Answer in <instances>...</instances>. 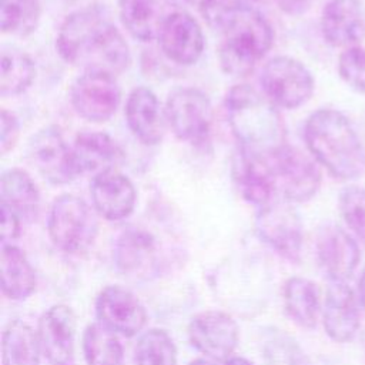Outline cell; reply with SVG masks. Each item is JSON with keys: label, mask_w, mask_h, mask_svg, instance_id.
I'll return each instance as SVG.
<instances>
[{"label": "cell", "mask_w": 365, "mask_h": 365, "mask_svg": "<svg viewBox=\"0 0 365 365\" xmlns=\"http://www.w3.org/2000/svg\"><path fill=\"white\" fill-rule=\"evenodd\" d=\"M154 237L143 228H128L120 234L114 245V264L124 275H140L155 262Z\"/></svg>", "instance_id": "cell-23"}, {"label": "cell", "mask_w": 365, "mask_h": 365, "mask_svg": "<svg viewBox=\"0 0 365 365\" xmlns=\"http://www.w3.org/2000/svg\"><path fill=\"white\" fill-rule=\"evenodd\" d=\"M317 259L328 281H345L355 272L361 252L356 241L341 227L328 224L319 228L315 240Z\"/></svg>", "instance_id": "cell-16"}, {"label": "cell", "mask_w": 365, "mask_h": 365, "mask_svg": "<svg viewBox=\"0 0 365 365\" xmlns=\"http://www.w3.org/2000/svg\"><path fill=\"white\" fill-rule=\"evenodd\" d=\"M124 115L131 133L144 144H158L165 133V108L161 107L158 97L147 87H135L130 91Z\"/></svg>", "instance_id": "cell-19"}, {"label": "cell", "mask_w": 365, "mask_h": 365, "mask_svg": "<svg viewBox=\"0 0 365 365\" xmlns=\"http://www.w3.org/2000/svg\"><path fill=\"white\" fill-rule=\"evenodd\" d=\"M281 11L289 16H301L307 13L314 0H274Z\"/></svg>", "instance_id": "cell-39"}, {"label": "cell", "mask_w": 365, "mask_h": 365, "mask_svg": "<svg viewBox=\"0 0 365 365\" xmlns=\"http://www.w3.org/2000/svg\"><path fill=\"white\" fill-rule=\"evenodd\" d=\"M137 365H178L177 348L167 331L153 328L145 331L135 345Z\"/></svg>", "instance_id": "cell-32"}, {"label": "cell", "mask_w": 365, "mask_h": 365, "mask_svg": "<svg viewBox=\"0 0 365 365\" xmlns=\"http://www.w3.org/2000/svg\"><path fill=\"white\" fill-rule=\"evenodd\" d=\"M56 50L68 64L114 76L130 64V48L121 31L100 7L77 10L66 17L56 36Z\"/></svg>", "instance_id": "cell-1"}, {"label": "cell", "mask_w": 365, "mask_h": 365, "mask_svg": "<svg viewBox=\"0 0 365 365\" xmlns=\"http://www.w3.org/2000/svg\"><path fill=\"white\" fill-rule=\"evenodd\" d=\"M258 237L275 252L298 262L302 250V222L288 201H272L261 207L255 217Z\"/></svg>", "instance_id": "cell-10"}, {"label": "cell", "mask_w": 365, "mask_h": 365, "mask_svg": "<svg viewBox=\"0 0 365 365\" xmlns=\"http://www.w3.org/2000/svg\"><path fill=\"white\" fill-rule=\"evenodd\" d=\"M338 73L352 90L365 93V47L345 48L338 58Z\"/></svg>", "instance_id": "cell-35"}, {"label": "cell", "mask_w": 365, "mask_h": 365, "mask_svg": "<svg viewBox=\"0 0 365 365\" xmlns=\"http://www.w3.org/2000/svg\"><path fill=\"white\" fill-rule=\"evenodd\" d=\"M41 14L38 0H0V29L4 34L29 36Z\"/></svg>", "instance_id": "cell-31"}, {"label": "cell", "mask_w": 365, "mask_h": 365, "mask_svg": "<svg viewBox=\"0 0 365 365\" xmlns=\"http://www.w3.org/2000/svg\"><path fill=\"white\" fill-rule=\"evenodd\" d=\"M339 211L349 230L365 241V188H344L339 194Z\"/></svg>", "instance_id": "cell-34"}, {"label": "cell", "mask_w": 365, "mask_h": 365, "mask_svg": "<svg viewBox=\"0 0 365 365\" xmlns=\"http://www.w3.org/2000/svg\"><path fill=\"white\" fill-rule=\"evenodd\" d=\"M38 335L24 321H10L1 335L3 365H40Z\"/></svg>", "instance_id": "cell-27"}, {"label": "cell", "mask_w": 365, "mask_h": 365, "mask_svg": "<svg viewBox=\"0 0 365 365\" xmlns=\"http://www.w3.org/2000/svg\"><path fill=\"white\" fill-rule=\"evenodd\" d=\"M37 335L50 365H76V315L68 305L56 304L44 311Z\"/></svg>", "instance_id": "cell-14"}, {"label": "cell", "mask_w": 365, "mask_h": 365, "mask_svg": "<svg viewBox=\"0 0 365 365\" xmlns=\"http://www.w3.org/2000/svg\"><path fill=\"white\" fill-rule=\"evenodd\" d=\"M228 125L240 148L268 154L285 144V127L278 107L248 84L231 87L224 100Z\"/></svg>", "instance_id": "cell-3"}, {"label": "cell", "mask_w": 365, "mask_h": 365, "mask_svg": "<svg viewBox=\"0 0 365 365\" xmlns=\"http://www.w3.org/2000/svg\"><path fill=\"white\" fill-rule=\"evenodd\" d=\"M224 365H254V364L242 356H231L227 361H224Z\"/></svg>", "instance_id": "cell-41"}, {"label": "cell", "mask_w": 365, "mask_h": 365, "mask_svg": "<svg viewBox=\"0 0 365 365\" xmlns=\"http://www.w3.org/2000/svg\"><path fill=\"white\" fill-rule=\"evenodd\" d=\"M268 163L275 192L284 201L304 202L311 200L321 187V171L304 151L289 144L262 154Z\"/></svg>", "instance_id": "cell-6"}, {"label": "cell", "mask_w": 365, "mask_h": 365, "mask_svg": "<svg viewBox=\"0 0 365 365\" xmlns=\"http://www.w3.org/2000/svg\"><path fill=\"white\" fill-rule=\"evenodd\" d=\"M165 1L173 4L174 7H184V6L190 4V3H192L194 0H165Z\"/></svg>", "instance_id": "cell-42"}, {"label": "cell", "mask_w": 365, "mask_h": 365, "mask_svg": "<svg viewBox=\"0 0 365 365\" xmlns=\"http://www.w3.org/2000/svg\"><path fill=\"white\" fill-rule=\"evenodd\" d=\"M268 365H312L299 344L284 332H274L264 345Z\"/></svg>", "instance_id": "cell-33"}, {"label": "cell", "mask_w": 365, "mask_h": 365, "mask_svg": "<svg viewBox=\"0 0 365 365\" xmlns=\"http://www.w3.org/2000/svg\"><path fill=\"white\" fill-rule=\"evenodd\" d=\"M20 137V123L17 120V117L3 108L1 110V131H0V153L1 155H6L7 153H10Z\"/></svg>", "instance_id": "cell-37"}, {"label": "cell", "mask_w": 365, "mask_h": 365, "mask_svg": "<svg viewBox=\"0 0 365 365\" xmlns=\"http://www.w3.org/2000/svg\"><path fill=\"white\" fill-rule=\"evenodd\" d=\"M284 307L288 317L302 328L317 327L319 291L315 282L304 277H291L284 284Z\"/></svg>", "instance_id": "cell-26"}, {"label": "cell", "mask_w": 365, "mask_h": 365, "mask_svg": "<svg viewBox=\"0 0 365 365\" xmlns=\"http://www.w3.org/2000/svg\"><path fill=\"white\" fill-rule=\"evenodd\" d=\"M218 33L221 34L220 64L234 77L250 74L274 43V30L268 20L245 3L234 11Z\"/></svg>", "instance_id": "cell-4"}, {"label": "cell", "mask_w": 365, "mask_h": 365, "mask_svg": "<svg viewBox=\"0 0 365 365\" xmlns=\"http://www.w3.org/2000/svg\"><path fill=\"white\" fill-rule=\"evenodd\" d=\"M96 314L104 327L124 336H134L145 327L147 311L127 288L108 285L96 299Z\"/></svg>", "instance_id": "cell-15"}, {"label": "cell", "mask_w": 365, "mask_h": 365, "mask_svg": "<svg viewBox=\"0 0 365 365\" xmlns=\"http://www.w3.org/2000/svg\"><path fill=\"white\" fill-rule=\"evenodd\" d=\"M36 77V66L24 51L9 48L1 51L0 94L3 97L24 93Z\"/></svg>", "instance_id": "cell-30"}, {"label": "cell", "mask_w": 365, "mask_h": 365, "mask_svg": "<svg viewBox=\"0 0 365 365\" xmlns=\"http://www.w3.org/2000/svg\"><path fill=\"white\" fill-rule=\"evenodd\" d=\"M21 218L7 205L1 204V222H0V237L1 245L13 244L14 240L20 237Z\"/></svg>", "instance_id": "cell-38"}, {"label": "cell", "mask_w": 365, "mask_h": 365, "mask_svg": "<svg viewBox=\"0 0 365 365\" xmlns=\"http://www.w3.org/2000/svg\"><path fill=\"white\" fill-rule=\"evenodd\" d=\"M27 154L34 168L54 185L68 184L78 177L71 145L54 125L44 127L31 135Z\"/></svg>", "instance_id": "cell-11"}, {"label": "cell", "mask_w": 365, "mask_h": 365, "mask_svg": "<svg viewBox=\"0 0 365 365\" xmlns=\"http://www.w3.org/2000/svg\"><path fill=\"white\" fill-rule=\"evenodd\" d=\"M1 291L14 301L29 298L36 289V272L26 254L14 244L1 245Z\"/></svg>", "instance_id": "cell-25"}, {"label": "cell", "mask_w": 365, "mask_h": 365, "mask_svg": "<svg viewBox=\"0 0 365 365\" xmlns=\"http://www.w3.org/2000/svg\"><path fill=\"white\" fill-rule=\"evenodd\" d=\"M187 332L191 345L214 361L231 358L240 339L238 327L232 317L217 309L194 315Z\"/></svg>", "instance_id": "cell-12"}, {"label": "cell", "mask_w": 365, "mask_h": 365, "mask_svg": "<svg viewBox=\"0 0 365 365\" xmlns=\"http://www.w3.org/2000/svg\"><path fill=\"white\" fill-rule=\"evenodd\" d=\"M232 180L241 197L258 208L272 202L277 195L268 163L262 154L238 148L232 161Z\"/></svg>", "instance_id": "cell-21"}, {"label": "cell", "mask_w": 365, "mask_h": 365, "mask_svg": "<svg viewBox=\"0 0 365 365\" xmlns=\"http://www.w3.org/2000/svg\"><path fill=\"white\" fill-rule=\"evenodd\" d=\"M90 195L97 214L108 221H121L130 217L137 202L134 184L115 168L93 177Z\"/></svg>", "instance_id": "cell-17"}, {"label": "cell", "mask_w": 365, "mask_h": 365, "mask_svg": "<svg viewBox=\"0 0 365 365\" xmlns=\"http://www.w3.org/2000/svg\"><path fill=\"white\" fill-rule=\"evenodd\" d=\"M322 324L327 335L335 342L344 344L355 338L359 329L358 299L345 281H329L324 301Z\"/></svg>", "instance_id": "cell-18"}, {"label": "cell", "mask_w": 365, "mask_h": 365, "mask_svg": "<svg viewBox=\"0 0 365 365\" xmlns=\"http://www.w3.org/2000/svg\"><path fill=\"white\" fill-rule=\"evenodd\" d=\"M157 40L163 54L180 66L197 63L205 46L200 23L184 10H175L164 17Z\"/></svg>", "instance_id": "cell-13"}, {"label": "cell", "mask_w": 365, "mask_h": 365, "mask_svg": "<svg viewBox=\"0 0 365 365\" xmlns=\"http://www.w3.org/2000/svg\"><path fill=\"white\" fill-rule=\"evenodd\" d=\"M241 4V0H200V13L212 30L220 31Z\"/></svg>", "instance_id": "cell-36"}, {"label": "cell", "mask_w": 365, "mask_h": 365, "mask_svg": "<svg viewBox=\"0 0 365 365\" xmlns=\"http://www.w3.org/2000/svg\"><path fill=\"white\" fill-rule=\"evenodd\" d=\"M81 346L87 365H124L121 342L115 332L100 322L87 325Z\"/></svg>", "instance_id": "cell-29"}, {"label": "cell", "mask_w": 365, "mask_h": 365, "mask_svg": "<svg viewBox=\"0 0 365 365\" xmlns=\"http://www.w3.org/2000/svg\"><path fill=\"white\" fill-rule=\"evenodd\" d=\"M167 124L174 135L192 145H204L211 134L212 107L208 96L194 87L173 90L165 101Z\"/></svg>", "instance_id": "cell-7"}, {"label": "cell", "mask_w": 365, "mask_h": 365, "mask_svg": "<svg viewBox=\"0 0 365 365\" xmlns=\"http://www.w3.org/2000/svg\"><path fill=\"white\" fill-rule=\"evenodd\" d=\"M259 84L262 93L282 108H297L305 104L315 88L311 71L289 56L269 58L261 70Z\"/></svg>", "instance_id": "cell-8"}, {"label": "cell", "mask_w": 365, "mask_h": 365, "mask_svg": "<svg viewBox=\"0 0 365 365\" xmlns=\"http://www.w3.org/2000/svg\"><path fill=\"white\" fill-rule=\"evenodd\" d=\"M70 101L81 118L91 123H104L117 111L121 101V90L114 74L86 70L74 80L70 90Z\"/></svg>", "instance_id": "cell-9"}, {"label": "cell", "mask_w": 365, "mask_h": 365, "mask_svg": "<svg viewBox=\"0 0 365 365\" xmlns=\"http://www.w3.org/2000/svg\"><path fill=\"white\" fill-rule=\"evenodd\" d=\"M358 295H359V302L365 308V269L361 274L359 282H358Z\"/></svg>", "instance_id": "cell-40"}, {"label": "cell", "mask_w": 365, "mask_h": 365, "mask_svg": "<svg viewBox=\"0 0 365 365\" xmlns=\"http://www.w3.org/2000/svg\"><path fill=\"white\" fill-rule=\"evenodd\" d=\"M47 232L58 250L68 254L84 252L94 244L98 232L97 211L78 195L61 194L50 207Z\"/></svg>", "instance_id": "cell-5"}, {"label": "cell", "mask_w": 365, "mask_h": 365, "mask_svg": "<svg viewBox=\"0 0 365 365\" xmlns=\"http://www.w3.org/2000/svg\"><path fill=\"white\" fill-rule=\"evenodd\" d=\"M118 17L125 31L141 43L154 40L164 20L157 0H118Z\"/></svg>", "instance_id": "cell-28"}, {"label": "cell", "mask_w": 365, "mask_h": 365, "mask_svg": "<svg viewBox=\"0 0 365 365\" xmlns=\"http://www.w3.org/2000/svg\"><path fill=\"white\" fill-rule=\"evenodd\" d=\"M321 31L331 46H356L365 38V6L359 0H329L322 9Z\"/></svg>", "instance_id": "cell-20"}, {"label": "cell", "mask_w": 365, "mask_h": 365, "mask_svg": "<svg viewBox=\"0 0 365 365\" xmlns=\"http://www.w3.org/2000/svg\"><path fill=\"white\" fill-rule=\"evenodd\" d=\"M242 3H245V4H251V3H255V1H261V0H241Z\"/></svg>", "instance_id": "cell-44"}, {"label": "cell", "mask_w": 365, "mask_h": 365, "mask_svg": "<svg viewBox=\"0 0 365 365\" xmlns=\"http://www.w3.org/2000/svg\"><path fill=\"white\" fill-rule=\"evenodd\" d=\"M190 365H214L210 359H205V358H198L195 361H192Z\"/></svg>", "instance_id": "cell-43"}, {"label": "cell", "mask_w": 365, "mask_h": 365, "mask_svg": "<svg viewBox=\"0 0 365 365\" xmlns=\"http://www.w3.org/2000/svg\"><path fill=\"white\" fill-rule=\"evenodd\" d=\"M71 151L78 175L91 174L93 177L114 168L121 155L115 141L103 131L78 133Z\"/></svg>", "instance_id": "cell-22"}, {"label": "cell", "mask_w": 365, "mask_h": 365, "mask_svg": "<svg viewBox=\"0 0 365 365\" xmlns=\"http://www.w3.org/2000/svg\"><path fill=\"white\" fill-rule=\"evenodd\" d=\"M304 137L312 157L335 178L355 180L364 174L365 148L342 113L317 110L305 123Z\"/></svg>", "instance_id": "cell-2"}, {"label": "cell", "mask_w": 365, "mask_h": 365, "mask_svg": "<svg viewBox=\"0 0 365 365\" xmlns=\"http://www.w3.org/2000/svg\"><path fill=\"white\" fill-rule=\"evenodd\" d=\"M1 204L11 208L20 218L36 220L40 211V191L33 178L21 168H9L0 177Z\"/></svg>", "instance_id": "cell-24"}]
</instances>
